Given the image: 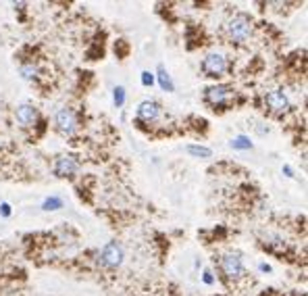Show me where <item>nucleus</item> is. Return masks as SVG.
I'll list each match as a JSON object with an SVG mask.
<instances>
[{"label": "nucleus", "instance_id": "f257e3e1", "mask_svg": "<svg viewBox=\"0 0 308 296\" xmlns=\"http://www.w3.org/2000/svg\"><path fill=\"white\" fill-rule=\"evenodd\" d=\"M204 100L214 109V111H225L233 105L236 100V90L231 86H210L204 92Z\"/></svg>", "mask_w": 308, "mask_h": 296}, {"label": "nucleus", "instance_id": "f03ea898", "mask_svg": "<svg viewBox=\"0 0 308 296\" xmlns=\"http://www.w3.org/2000/svg\"><path fill=\"white\" fill-rule=\"evenodd\" d=\"M252 34V19L246 15V13H236L227 21V36L231 42L236 44H241L250 38Z\"/></svg>", "mask_w": 308, "mask_h": 296}, {"label": "nucleus", "instance_id": "7ed1b4c3", "mask_svg": "<svg viewBox=\"0 0 308 296\" xmlns=\"http://www.w3.org/2000/svg\"><path fill=\"white\" fill-rule=\"evenodd\" d=\"M123 259H125V253L119 242H108L102 246L98 253V263L102 267H106V269H117V267H121Z\"/></svg>", "mask_w": 308, "mask_h": 296}, {"label": "nucleus", "instance_id": "20e7f679", "mask_svg": "<svg viewBox=\"0 0 308 296\" xmlns=\"http://www.w3.org/2000/svg\"><path fill=\"white\" fill-rule=\"evenodd\" d=\"M200 67H202V71H204V75H206V77L217 79V77L225 75V71H227V59L223 57V54H219V52H210V54H206V57L202 59Z\"/></svg>", "mask_w": 308, "mask_h": 296}, {"label": "nucleus", "instance_id": "39448f33", "mask_svg": "<svg viewBox=\"0 0 308 296\" xmlns=\"http://www.w3.org/2000/svg\"><path fill=\"white\" fill-rule=\"evenodd\" d=\"M221 271L225 273L229 280H238V277L246 273V267H244V261L240 259V255L229 253V255H223V259H221Z\"/></svg>", "mask_w": 308, "mask_h": 296}, {"label": "nucleus", "instance_id": "423d86ee", "mask_svg": "<svg viewBox=\"0 0 308 296\" xmlns=\"http://www.w3.org/2000/svg\"><path fill=\"white\" fill-rule=\"evenodd\" d=\"M79 169V163L73 154H61L57 156V161L52 165V171L57 178H73Z\"/></svg>", "mask_w": 308, "mask_h": 296}, {"label": "nucleus", "instance_id": "0eeeda50", "mask_svg": "<svg viewBox=\"0 0 308 296\" xmlns=\"http://www.w3.org/2000/svg\"><path fill=\"white\" fill-rule=\"evenodd\" d=\"M54 121H57V127L63 136H73L77 129V115L73 109H61L57 117H54Z\"/></svg>", "mask_w": 308, "mask_h": 296}, {"label": "nucleus", "instance_id": "6e6552de", "mask_svg": "<svg viewBox=\"0 0 308 296\" xmlns=\"http://www.w3.org/2000/svg\"><path fill=\"white\" fill-rule=\"evenodd\" d=\"M265 107L273 115H281L289 109V98L281 90H273V92H269V94H265Z\"/></svg>", "mask_w": 308, "mask_h": 296}, {"label": "nucleus", "instance_id": "1a4fd4ad", "mask_svg": "<svg viewBox=\"0 0 308 296\" xmlns=\"http://www.w3.org/2000/svg\"><path fill=\"white\" fill-rule=\"evenodd\" d=\"M158 115H161V105H158L156 100H144V103L139 105L137 111H136L137 121H142V123H152V121H156Z\"/></svg>", "mask_w": 308, "mask_h": 296}, {"label": "nucleus", "instance_id": "9d476101", "mask_svg": "<svg viewBox=\"0 0 308 296\" xmlns=\"http://www.w3.org/2000/svg\"><path fill=\"white\" fill-rule=\"evenodd\" d=\"M15 117L23 127H30L35 123V119H38V111H35L32 105H21V107H17Z\"/></svg>", "mask_w": 308, "mask_h": 296}, {"label": "nucleus", "instance_id": "9b49d317", "mask_svg": "<svg viewBox=\"0 0 308 296\" xmlns=\"http://www.w3.org/2000/svg\"><path fill=\"white\" fill-rule=\"evenodd\" d=\"M156 73H158V84H161V88L165 90V92H173L175 90V84H173V79H171V75H169V71H167L163 65H158V69H156Z\"/></svg>", "mask_w": 308, "mask_h": 296}, {"label": "nucleus", "instance_id": "f8f14e48", "mask_svg": "<svg viewBox=\"0 0 308 296\" xmlns=\"http://www.w3.org/2000/svg\"><path fill=\"white\" fill-rule=\"evenodd\" d=\"M19 71H21V75H23L25 79H35V77H38V73H40V69L35 67L34 63H25V65H21Z\"/></svg>", "mask_w": 308, "mask_h": 296}, {"label": "nucleus", "instance_id": "ddd939ff", "mask_svg": "<svg viewBox=\"0 0 308 296\" xmlns=\"http://www.w3.org/2000/svg\"><path fill=\"white\" fill-rule=\"evenodd\" d=\"M185 150H188L190 154H194V156H202V159H208V156L212 154L210 148H206V146H194V144H190Z\"/></svg>", "mask_w": 308, "mask_h": 296}, {"label": "nucleus", "instance_id": "4468645a", "mask_svg": "<svg viewBox=\"0 0 308 296\" xmlns=\"http://www.w3.org/2000/svg\"><path fill=\"white\" fill-rule=\"evenodd\" d=\"M42 209H44V211H59V209H63V198H59V196L46 198L44 205H42Z\"/></svg>", "mask_w": 308, "mask_h": 296}, {"label": "nucleus", "instance_id": "2eb2a0df", "mask_svg": "<svg viewBox=\"0 0 308 296\" xmlns=\"http://www.w3.org/2000/svg\"><path fill=\"white\" fill-rule=\"evenodd\" d=\"M231 148H240V150H250L252 142L248 140L246 136H238L236 140H231Z\"/></svg>", "mask_w": 308, "mask_h": 296}, {"label": "nucleus", "instance_id": "dca6fc26", "mask_svg": "<svg viewBox=\"0 0 308 296\" xmlns=\"http://www.w3.org/2000/svg\"><path fill=\"white\" fill-rule=\"evenodd\" d=\"M113 100H115V107L117 109H121V107L125 105V88L123 86H117L113 90Z\"/></svg>", "mask_w": 308, "mask_h": 296}, {"label": "nucleus", "instance_id": "f3484780", "mask_svg": "<svg viewBox=\"0 0 308 296\" xmlns=\"http://www.w3.org/2000/svg\"><path fill=\"white\" fill-rule=\"evenodd\" d=\"M142 84H144L146 88H150V86L154 84V75H152L150 71H144V73H142Z\"/></svg>", "mask_w": 308, "mask_h": 296}, {"label": "nucleus", "instance_id": "a211bd4d", "mask_svg": "<svg viewBox=\"0 0 308 296\" xmlns=\"http://www.w3.org/2000/svg\"><path fill=\"white\" fill-rule=\"evenodd\" d=\"M0 213H2L4 217H8V215H11V207H8L6 202H2V205H0Z\"/></svg>", "mask_w": 308, "mask_h": 296}, {"label": "nucleus", "instance_id": "6ab92c4d", "mask_svg": "<svg viewBox=\"0 0 308 296\" xmlns=\"http://www.w3.org/2000/svg\"><path fill=\"white\" fill-rule=\"evenodd\" d=\"M204 282H206V284H212L214 280H212V273L210 271H206V273H204Z\"/></svg>", "mask_w": 308, "mask_h": 296}, {"label": "nucleus", "instance_id": "aec40b11", "mask_svg": "<svg viewBox=\"0 0 308 296\" xmlns=\"http://www.w3.org/2000/svg\"><path fill=\"white\" fill-rule=\"evenodd\" d=\"M283 173L287 175V178H294V171H292V167H287V165L283 167Z\"/></svg>", "mask_w": 308, "mask_h": 296}]
</instances>
